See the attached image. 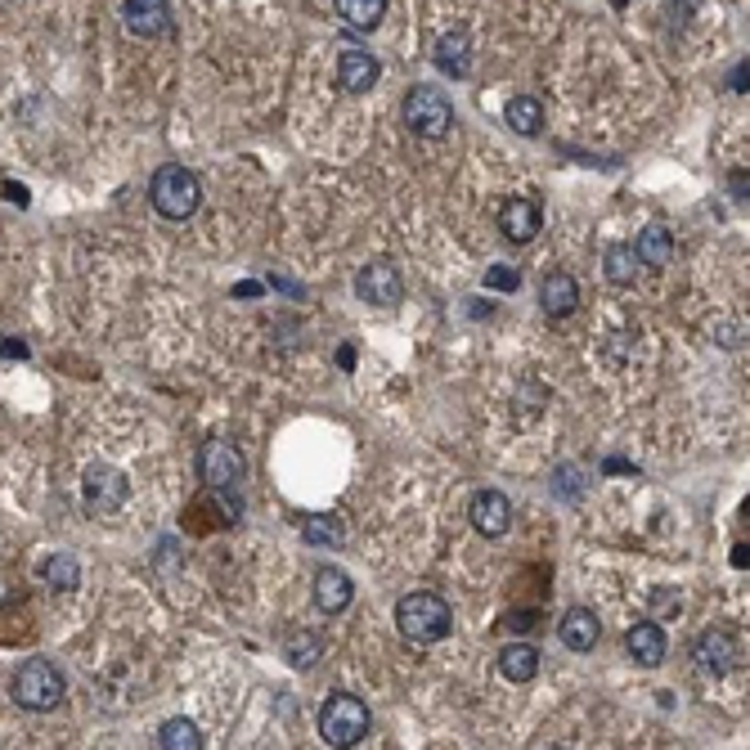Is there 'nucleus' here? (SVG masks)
Instances as JSON below:
<instances>
[{
  "label": "nucleus",
  "instance_id": "nucleus-1",
  "mask_svg": "<svg viewBox=\"0 0 750 750\" xmlns=\"http://www.w3.org/2000/svg\"><path fill=\"white\" fill-rule=\"evenodd\" d=\"M396 629L404 633L409 643H440V639H449V629H455V612H449V603L440 593L419 589V593L400 597Z\"/></svg>",
  "mask_w": 750,
  "mask_h": 750
},
{
  "label": "nucleus",
  "instance_id": "nucleus-2",
  "mask_svg": "<svg viewBox=\"0 0 750 750\" xmlns=\"http://www.w3.org/2000/svg\"><path fill=\"white\" fill-rule=\"evenodd\" d=\"M148 203H154V211L162 220H190L203 203V184L190 167L180 162H162L154 171V180H148Z\"/></svg>",
  "mask_w": 750,
  "mask_h": 750
},
{
  "label": "nucleus",
  "instance_id": "nucleus-3",
  "mask_svg": "<svg viewBox=\"0 0 750 750\" xmlns=\"http://www.w3.org/2000/svg\"><path fill=\"white\" fill-rule=\"evenodd\" d=\"M63 692H68L63 674H59V665H50L46 656L23 661V665L14 669V679H10V697H14V705L32 710V715H46V710H55V705L63 701Z\"/></svg>",
  "mask_w": 750,
  "mask_h": 750
},
{
  "label": "nucleus",
  "instance_id": "nucleus-4",
  "mask_svg": "<svg viewBox=\"0 0 750 750\" xmlns=\"http://www.w3.org/2000/svg\"><path fill=\"white\" fill-rule=\"evenodd\" d=\"M368 705L351 692H332L319 710V737L332 746V750H351L368 737Z\"/></svg>",
  "mask_w": 750,
  "mask_h": 750
},
{
  "label": "nucleus",
  "instance_id": "nucleus-5",
  "mask_svg": "<svg viewBox=\"0 0 750 750\" xmlns=\"http://www.w3.org/2000/svg\"><path fill=\"white\" fill-rule=\"evenodd\" d=\"M400 112H404V126L423 140H445L449 126H455V104L436 86H409Z\"/></svg>",
  "mask_w": 750,
  "mask_h": 750
},
{
  "label": "nucleus",
  "instance_id": "nucleus-6",
  "mask_svg": "<svg viewBox=\"0 0 750 750\" xmlns=\"http://www.w3.org/2000/svg\"><path fill=\"white\" fill-rule=\"evenodd\" d=\"M243 472H247V463H243V455H239V445H230V440H207V445L198 449V476H203V485H207L211 495L239 491V485H243Z\"/></svg>",
  "mask_w": 750,
  "mask_h": 750
},
{
  "label": "nucleus",
  "instance_id": "nucleus-7",
  "mask_svg": "<svg viewBox=\"0 0 750 750\" xmlns=\"http://www.w3.org/2000/svg\"><path fill=\"white\" fill-rule=\"evenodd\" d=\"M126 495H131V481H126L122 468H108V463L86 468V476H82V499H86L90 512H99V517L122 512Z\"/></svg>",
  "mask_w": 750,
  "mask_h": 750
},
{
  "label": "nucleus",
  "instance_id": "nucleus-8",
  "mask_svg": "<svg viewBox=\"0 0 750 750\" xmlns=\"http://www.w3.org/2000/svg\"><path fill=\"white\" fill-rule=\"evenodd\" d=\"M355 292L368 306H400L404 279H400V270L391 266V261H368V266L360 270V279H355Z\"/></svg>",
  "mask_w": 750,
  "mask_h": 750
},
{
  "label": "nucleus",
  "instance_id": "nucleus-9",
  "mask_svg": "<svg viewBox=\"0 0 750 750\" xmlns=\"http://www.w3.org/2000/svg\"><path fill=\"white\" fill-rule=\"evenodd\" d=\"M692 665L710 669V674H733L741 665V643H737V633L728 629H705L701 639L692 643Z\"/></svg>",
  "mask_w": 750,
  "mask_h": 750
},
{
  "label": "nucleus",
  "instance_id": "nucleus-10",
  "mask_svg": "<svg viewBox=\"0 0 750 750\" xmlns=\"http://www.w3.org/2000/svg\"><path fill=\"white\" fill-rule=\"evenodd\" d=\"M540 225H544V216H540V203L535 198L512 194V198L499 203V234L508 243H531L540 234Z\"/></svg>",
  "mask_w": 750,
  "mask_h": 750
},
{
  "label": "nucleus",
  "instance_id": "nucleus-11",
  "mask_svg": "<svg viewBox=\"0 0 750 750\" xmlns=\"http://www.w3.org/2000/svg\"><path fill=\"white\" fill-rule=\"evenodd\" d=\"M468 521H472V527L485 540L508 535V527H512V504H508V495H499V491H476L472 504H468Z\"/></svg>",
  "mask_w": 750,
  "mask_h": 750
},
{
  "label": "nucleus",
  "instance_id": "nucleus-12",
  "mask_svg": "<svg viewBox=\"0 0 750 750\" xmlns=\"http://www.w3.org/2000/svg\"><path fill=\"white\" fill-rule=\"evenodd\" d=\"M378 77H383L378 55H368L360 46L342 50V59H337V82H342L347 95H368L373 86H378Z\"/></svg>",
  "mask_w": 750,
  "mask_h": 750
},
{
  "label": "nucleus",
  "instance_id": "nucleus-13",
  "mask_svg": "<svg viewBox=\"0 0 750 750\" xmlns=\"http://www.w3.org/2000/svg\"><path fill=\"white\" fill-rule=\"evenodd\" d=\"M351 597H355V584L342 567H319L315 571V607L324 616H342L351 607Z\"/></svg>",
  "mask_w": 750,
  "mask_h": 750
},
{
  "label": "nucleus",
  "instance_id": "nucleus-14",
  "mask_svg": "<svg viewBox=\"0 0 750 750\" xmlns=\"http://www.w3.org/2000/svg\"><path fill=\"white\" fill-rule=\"evenodd\" d=\"M122 23L131 36H162L171 27V5L167 0H122Z\"/></svg>",
  "mask_w": 750,
  "mask_h": 750
},
{
  "label": "nucleus",
  "instance_id": "nucleus-15",
  "mask_svg": "<svg viewBox=\"0 0 750 750\" xmlns=\"http://www.w3.org/2000/svg\"><path fill=\"white\" fill-rule=\"evenodd\" d=\"M540 306H544V315H553V319L576 315V306H580V283H576V275L548 270L544 283H540Z\"/></svg>",
  "mask_w": 750,
  "mask_h": 750
},
{
  "label": "nucleus",
  "instance_id": "nucleus-16",
  "mask_svg": "<svg viewBox=\"0 0 750 750\" xmlns=\"http://www.w3.org/2000/svg\"><path fill=\"white\" fill-rule=\"evenodd\" d=\"M625 648L633 656V665H643V669H656L665 661V629L656 620H639L629 633H625Z\"/></svg>",
  "mask_w": 750,
  "mask_h": 750
},
{
  "label": "nucleus",
  "instance_id": "nucleus-17",
  "mask_svg": "<svg viewBox=\"0 0 750 750\" xmlns=\"http://www.w3.org/2000/svg\"><path fill=\"white\" fill-rule=\"evenodd\" d=\"M557 633H561V643H567L571 652H593L597 639H603V625H597V616L589 607H571L567 616H561Z\"/></svg>",
  "mask_w": 750,
  "mask_h": 750
},
{
  "label": "nucleus",
  "instance_id": "nucleus-18",
  "mask_svg": "<svg viewBox=\"0 0 750 750\" xmlns=\"http://www.w3.org/2000/svg\"><path fill=\"white\" fill-rule=\"evenodd\" d=\"M436 68L445 72V77H468V72H472V41H468L463 27L445 32L436 41Z\"/></svg>",
  "mask_w": 750,
  "mask_h": 750
},
{
  "label": "nucleus",
  "instance_id": "nucleus-19",
  "mask_svg": "<svg viewBox=\"0 0 750 750\" xmlns=\"http://www.w3.org/2000/svg\"><path fill=\"white\" fill-rule=\"evenodd\" d=\"M499 674L508 684H531L540 674V648L535 643H508L499 652Z\"/></svg>",
  "mask_w": 750,
  "mask_h": 750
},
{
  "label": "nucleus",
  "instance_id": "nucleus-20",
  "mask_svg": "<svg viewBox=\"0 0 750 750\" xmlns=\"http://www.w3.org/2000/svg\"><path fill=\"white\" fill-rule=\"evenodd\" d=\"M504 122H508L517 135L535 140V135L544 131V104H540L535 95H512V99L504 104Z\"/></svg>",
  "mask_w": 750,
  "mask_h": 750
},
{
  "label": "nucleus",
  "instance_id": "nucleus-21",
  "mask_svg": "<svg viewBox=\"0 0 750 750\" xmlns=\"http://www.w3.org/2000/svg\"><path fill=\"white\" fill-rule=\"evenodd\" d=\"M629 247H633V256H639V266H648V270L669 266V256H674V239H669V230H661V225H648Z\"/></svg>",
  "mask_w": 750,
  "mask_h": 750
},
{
  "label": "nucleus",
  "instance_id": "nucleus-22",
  "mask_svg": "<svg viewBox=\"0 0 750 750\" xmlns=\"http://www.w3.org/2000/svg\"><path fill=\"white\" fill-rule=\"evenodd\" d=\"M351 32H378L387 19V0H332Z\"/></svg>",
  "mask_w": 750,
  "mask_h": 750
},
{
  "label": "nucleus",
  "instance_id": "nucleus-23",
  "mask_svg": "<svg viewBox=\"0 0 750 750\" xmlns=\"http://www.w3.org/2000/svg\"><path fill=\"white\" fill-rule=\"evenodd\" d=\"M302 540L315 548H342L347 544V521L332 517V512H315L302 521Z\"/></svg>",
  "mask_w": 750,
  "mask_h": 750
},
{
  "label": "nucleus",
  "instance_id": "nucleus-24",
  "mask_svg": "<svg viewBox=\"0 0 750 750\" xmlns=\"http://www.w3.org/2000/svg\"><path fill=\"white\" fill-rule=\"evenodd\" d=\"M603 270H607V283L629 288L633 279H639V256H633L629 243H612V247L603 252Z\"/></svg>",
  "mask_w": 750,
  "mask_h": 750
},
{
  "label": "nucleus",
  "instance_id": "nucleus-25",
  "mask_svg": "<svg viewBox=\"0 0 750 750\" xmlns=\"http://www.w3.org/2000/svg\"><path fill=\"white\" fill-rule=\"evenodd\" d=\"M283 656H288V665H297V669H311V665L324 656V643L315 639L311 629H288V633H283Z\"/></svg>",
  "mask_w": 750,
  "mask_h": 750
},
{
  "label": "nucleus",
  "instance_id": "nucleus-26",
  "mask_svg": "<svg viewBox=\"0 0 750 750\" xmlns=\"http://www.w3.org/2000/svg\"><path fill=\"white\" fill-rule=\"evenodd\" d=\"M41 580H46L55 593H77V584H82L77 557H72V553H55L46 567H41Z\"/></svg>",
  "mask_w": 750,
  "mask_h": 750
},
{
  "label": "nucleus",
  "instance_id": "nucleus-27",
  "mask_svg": "<svg viewBox=\"0 0 750 750\" xmlns=\"http://www.w3.org/2000/svg\"><path fill=\"white\" fill-rule=\"evenodd\" d=\"M158 741H162V750H203V728H198L194 719L176 715V719H167V724H162Z\"/></svg>",
  "mask_w": 750,
  "mask_h": 750
},
{
  "label": "nucleus",
  "instance_id": "nucleus-28",
  "mask_svg": "<svg viewBox=\"0 0 750 750\" xmlns=\"http://www.w3.org/2000/svg\"><path fill=\"white\" fill-rule=\"evenodd\" d=\"M652 612L656 616H679V589H656L652 593Z\"/></svg>",
  "mask_w": 750,
  "mask_h": 750
},
{
  "label": "nucleus",
  "instance_id": "nucleus-29",
  "mask_svg": "<svg viewBox=\"0 0 750 750\" xmlns=\"http://www.w3.org/2000/svg\"><path fill=\"white\" fill-rule=\"evenodd\" d=\"M521 279H517V270L512 266H495L491 275H485V288H499V292H512Z\"/></svg>",
  "mask_w": 750,
  "mask_h": 750
},
{
  "label": "nucleus",
  "instance_id": "nucleus-30",
  "mask_svg": "<svg viewBox=\"0 0 750 750\" xmlns=\"http://www.w3.org/2000/svg\"><path fill=\"white\" fill-rule=\"evenodd\" d=\"M728 86H733L737 95H746V63H737V68L728 72Z\"/></svg>",
  "mask_w": 750,
  "mask_h": 750
},
{
  "label": "nucleus",
  "instance_id": "nucleus-31",
  "mask_svg": "<svg viewBox=\"0 0 750 750\" xmlns=\"http://www.w3.org/2000/svg\"><path fill=\"white\" fill-rule=\"evenodd\" d=\"M746 553H750V548H746V544H737V548H733V567H737V571H746V561H750V557H746Z\"/></svg>",
  "mask_w": 750,
  "mask_h": 750
},
{
  "label": "nucleus",
  "instance_id": "nucleus-32",
  "mask_svg": "<svg viewBox=\"0 0 750 750\" xmlns=\"http://www.w3.org/2000/svg\"><path fill=\"white\" fill-rule=\"evenodd\" d=\"M548 750H571V746H548Z\"/></svg>",
  "mask_w": 750,
  "mask_h": 750
}]
</instances>
